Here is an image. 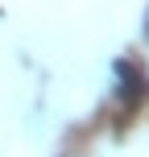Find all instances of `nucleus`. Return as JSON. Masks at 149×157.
I'll list each match as a JSON object with an SVG mask.
<instances>
[{
    "label": "nucleus",
    "mask_w": 149,
    "mask_h": 157,
    "mask_svg": "<svg viewBox=\"0 0 149 157\" xmlns=\"http://www.w3.org/2000/svg\"><path fill=\"white\" fill-rule=\"evenodd\" d=\"M112 71H116V83H120V99H124V108H137V103H141V91H145L137 62L116 58V62H112Z\"/></svg>",
    "instance_id": "obj_1"
},
{
    "label": "nucleus",
    "mask_w": 149,
    "mask_h": 157,
    "mask_svg": "<svg viewBox=\"0 0 149 157\" xmlns=\"http://www.w3.org/2000/svg\"><path fill=\"white\" fill-rule=\"evenodd\" d=\"M145 41H149V8H145Z\"/></svg>",
    "instance_id": "obj_2"
}]
</instances>
